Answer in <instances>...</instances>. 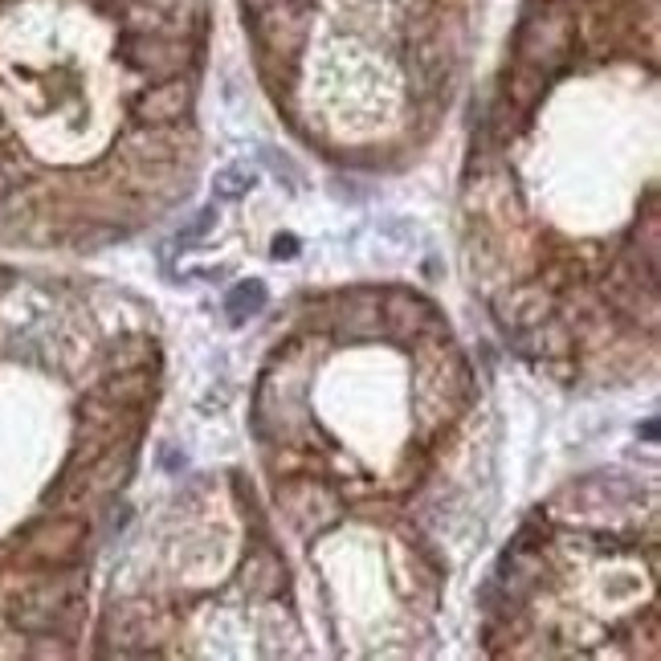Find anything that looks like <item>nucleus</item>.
<instances>
[{"mask_svg": "<svg viewBox=\"0 0 661 661\" xmlns=\"http://www.w3.org/2000/svg\"><path fill=\"white\" fill-rule=\"evenodd\" d=\"M123 152L131 155L136 164H176L185 152V136L180 127H148L139 123L131 136L123 139Z\"/></svg>", "mask_w": 661, "mask_h": 661, "instance_id": "obj_8", "label": "nucleus"}, {"mask_svg": "<svg viewBox=\"0 0 661 661\" xmlns=\"http://www.w3.org/2000/svg\"><path fill=\"white\" fill-rule=\"evenodd\" d=\"M9 287H13V274H9V270H4V266H0V294H4V290H9Z\"/></svg>", "mask_w": 661, "mask_h": 661, "instance_id": "obj_17", "label": "nucleus"}, {"mask_svg": "<svg viewBox=\"0 0 661 661\" xmlns=\"http://www.w3.org/2000/svg\"><path fill=\"white\" fill-rule=\"evenodd\" d=\"M298 254V238H274V257H278V262H282V257H294Z\"/></svg>", "mask_w": 661, "mask_h": 661, "instance_id": "obj_16", "label": "nucleus"}, {"mask_svg": "<svg viewBox=\"0 0 661 661\" xmlns=\"http://www.w3.org/2000/svg\"><path fill=\"white\" fill-rule=\"evenodd\" d=\"M90 526L78 514H46L21 535V560L34 568H74L82 560Z\"/></svg>", "mask_w": 661, "mask_h": 661, "instance_id": "obj_2", "label": "nucleus"}, {"mask_svg": "<svg viewBox=\"0 0 661 661\" xmlns=\"http://www.w3.org/2000/svg\"><path fill=\"white\" fill-rule=\"evenodd\" d=\"M278 507L287 514V523L298 535H319L322 526L340 519V498L335 491L310 474H290L278 482Z\"/></svg>", "mask_w": 661, "mask_h": 661, "instance_id": "obj_3", "label": "nucleus"}, {"mask_svg": "<svg viewBox=\"0 0 661 661\" xmlns=\"http://www.w3.org/2000/svg\"><path fill=\"white\" fill-rule=\"evenodd\" d=\"M213 220H217V208H201V213H196V220H192V225H188V229L176 241H180V245H196V241H201L204 233L213 229Z\"/></svg>", "mask_w": 661, "mask_h": 661, "instance_id": "obj_15", "label": "nucleus"}, {"mask_svg": "<svg viewBox=\"0 0 661 661\" xmlns=\"http://www.w3.org/2000/svg\"><path fill=\"white\" fill-rule=\"evenodd\" d=\"M78 600H82V576L66 568H34L17 580L9 593V616L21 633H62L69 621H78Z\"/></svg>", "mask_w": 661, "mask_h": 661, "instance_id": "obj_1", "label": "nucleus"}, {"mask_svg": "<svg viewBox=\"0 0 661 661\" xmlns=\"http://www.w3.org/2000/svg\"><path fill=\"white\" fill-rule=\"evenodd\" d=\"M241 584H245L254 596H262V600L282 596V588H287V563H282V556H278L274 547L262 543V547L250 551V560L241 568Z\"/></svg>", "mask_w": 661, "mask_h": 661, "instance_id": "obj_10", "label": "nucleus"}, {"mask_svg": "<svg viewBox=\"0 0 661 661\" xmlns=\"http://www.w3.org/2000/svg\"><path fill=\"white\" fill-rule=\"evenodd\" d=\"M262 306H266V287L250 278V282H238V287L229 290L225 315H229V322H245L254 319V315H262Z\"/></svg>", "mask_w": 661, "mask_h": 661, "instance_id": "obj_13", "label": "nucleus"}, {"mask_svg": "<svg viewBox=\"0 0 661 661\" xmlns=\"http://www.w3.org/2000/svg\"><path fill=\"white\" fill-rule=\"evenodd\" d=\"M572 34H568V21L563 17H535L523 25V41H519V58L535 69H556L568 58Z\"/></svg>", "mask_w": 661, "mask_h": 661, "instance_id": "obj_7", "label": "nucleus"}, {"mask_svg": "<svg viewBox=\"0 0 661 661\" xmlns=\"http://www.w3.org/2000/svg\"><path fill=\"white\" fill-rule=\"evenodd\" d=\"M155 389H160L155 368H123V372L106 376L99 392L123 408H148L155 401Z\"/></svg>", "mask_w": 661, "mask_h": 661, "instance_id": "obj_9", "label": "nucleus"}, {"mask_svg": "<svg viewBox=\"0 0 661 661\" xmlns=\"http://www.w3.org/2000/svg\"><path fill=\"white\" fill-rule=\"evenodd\" d=\"M123 62L148 78H176L192 66V46L188 41H176V37H152V34H139V37H123Z\"/></svg>", "mask_w": 661, "mask_h": 661, "instance_id": "obj_6", "label": "nucleus"}, {"mask_svg": "<svg viewBox=\"0 0 661 661\" xmlns=\"http://www.w3.org/2000/svg\"><path fill=\"white\" fill-rule=\"evenodd\" d=\"M543 86H547V74L535 66H526V62H519L507 78V102H514L519 111H531V106L539 102Z\"/></svg>", "mask_w": 661, "mask_h": 661, "instance_id": "obj_12", "label": "nucleus"}, {"mask_svg": "<svg viewBox=\"0 0 661 661\" xmlns=\"http://www.w3.org/2000/svg\"><path fill=\"white\" fill-rule=\"evenodd\" d=\"M160 364V352H155V340L148 335H131V340L115 343L106 352V368L111 372H123V368H155Z\"/></svg>", "mask_w": 661, "mask_h": 661, "instance_id": "obj_11", "label": "nucleus"}, {"mask_svg": "<svg viewBox=\"0 0 661 661\" xmlns=\"http://www.w3.org/2000/svg\"><path fill=\"white\" fill-rule=\"evenodd\" d=\"M254 171L245 168V164H229V168H220L217 171V196L220 201H241V196H245V192H250V188H254Z\"/></svg>", "mask_w": 661, "mask_h": 661, "instance_id": "obj_14", "label": "nucleus"}, {"mask_svg": "<svg viewBox=\"0 0 661 661\" xmlns=\"http://www.w3.org/2000/svg\"><path fill=\"white\" fill-rule=\"evenodd\" d=\"M192 102H196L192 78L176 74V78H160L143 94H136L131 115H136V123H148V127H180L192 115Z\"/></svg>", "mask_w": 661, "mask_h": 661, "instance_id": "obj_5", "label": "nucleus"}, {"mask_svg": "<svg viewBox=\"0 0 661 661\" xmlns=\"http://www.w3.org/2000/svg\"><path fill=\"white\" fill-rule=\"evenodd\" d=\"M380 322L396 343H417V340H445L449 331L441 327V315L424 303L412 290H384L380 294Z\"/></svg>", "mask_w": 661, "mask_h": 661, "instance_id": "obj_4", "label": "nucleus"}]
</instances>
